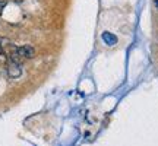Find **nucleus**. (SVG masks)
I'll list each match as a JSON object with an SVG mask.
<instances>
[{
	"instance_id": "1",
	"label": "nucleus",
	"mask_w": 158,
	"mask_h": 146,
	"mask_svg": "<svg viewBox=\"0 0 158 146\" xmlns=\"http://www.w3.org/2000/svg\"><path fill=\"white\" fill-rule=\"evenodd\" d=\"M13 50L16 51V54L21 59H32L35 56V50L34 47H31V45H21V47H15Z\"/></svg>"
},
{
	"instance_id": "2",
	"label": "nucleus",
	"mask_w": 158,
	"mask_h": 146,
	"mask_svg": "<svg viewBox=\"0 0 158 146\" xmlns=\"http://www.w3.org/2000/svg\"><path fill=\"white\" fill-rule=\"evenodd\" d=\"M7 73H9V76L12 79H16L21 76V73H22V69H21V64H18V63H13L10 62V64L7 66Z\"/></svg>"
},
{
	"instance_id": "3",
	"label": "nucleus",
	"mask_w": 158,
	"mask_h": 146,
	"mask_svg": "<svg viewBox=\"0 0 158 146\" xmlns=\"http://www.w3.org/2000/svg\"><path fill=\"white\" fill-rule=\"evenodd\" d=\"M101 37H102V41H104V43H106L107 45H110V47H111V45H116V44H117V37H116L114 34H111V32H108V31L102 32Z\"/></svg>"
},
{
	"instance_id": "4",
	"label": "nucleus",
	"mask_w": 158,
	"mask_h": 146,
	"mask_svg": "<svg viewBox=\"0 0 158 146\" xmlns=\"http://www.w3.org/2000/svg\"><path fill=\"white\" fill-rule=\"evenodd\" d=\"M5 2H2V0H0V15H2V13H3V9H5Z\"/></svg>"
}]
</instances>
